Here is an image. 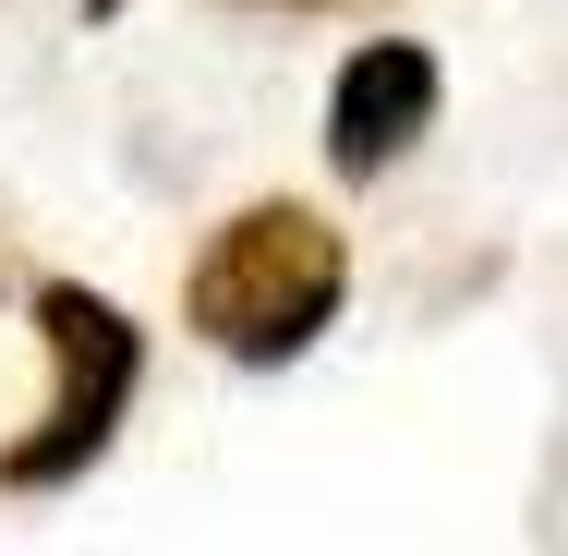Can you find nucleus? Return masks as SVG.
I'll return each instance as SVG.
<instances>
[{
  "instance_id": "obj_1",
  "label": "nucleus",
  "mask_w": 568,
  "mask_h": 556,
  "mask_svg": "<svg viewBox=\"0 0 568 556\" xmlns=\"http://www.w3.org/2000/svg\"><path fill=\"white\" fill-rule=\"evenodd\" d=\"M351 303V242L315 206H291V194H266V206H242L194 242V266H182V315L206 351L230 363H291V351H315V338L339 327Z\"/></svg>"
},
{
  "instance_id": "obj_2",
  "label": "nucleus",
  "mask_w": 568,
  "mask_h": 556,
  "mask_svg": "<svg viewBox=\"0 0 568 556\" xmlns=\"http://www.w3.org/2000/svg\"><path fill=\"white\" fill-rule=\"evenodd\" d=\"M37 351H49V424L37 436H12V459H0V484H73L98 447H110V424L133 412V375H145V338H133V315L121 303H98L85 279H37Z\"/></svg>"
},
{
  "instance_id": "obj_3",
  "label": "nucleus",
  "mask_w": 568,
  "mask_h": 556,
  "mask_svg": "<svg viewBox=\"0 0 568 556\" xmlns=\"http://www.w3.org/2000/svg\"><path fill=\"white\" fill-rule=\"evenodd\" d=\"M436 98H448V73H436L424 37H363V49L339 61V85H327V158H339L351 182L399 170V158L424 145Z\"/></svg>"
},
{
  "instance_id": "obj_4",
  "label": "nucleus",
  "mask_w": 568,
  "mask_h": 556,
  "mask_svg": "<svg viewBox=\"0 0 568 556\" xmlns=\"http://www.w3.org/2000/svg\"><path fill=\"white\" fill-rule=\"evenodd\" d=\"M254 12H351V0H254Z\"/></svg>"
}]
</instances>
